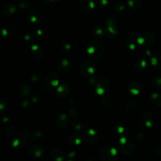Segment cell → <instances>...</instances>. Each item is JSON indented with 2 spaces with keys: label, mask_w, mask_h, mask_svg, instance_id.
Returning a JSON list of instances; mask_svg holds the SVG:
<instances>
[{
  "label": "cell",
  "mask_w": 161,
  "mask_h": 161,
  "mask_svg": "<svg viewBox=\"0 0 161 161\" xmlns=\"http://www.w3.org/2000/svg\"><path fill=\"white\" fill-rule=\"evenodd\" d=\"M108 0H99V4L100 6H106L108 5Z\"/></svg>",
  "instance_id": "obj_44"
},
{
  "label": "cell",
  "mask_w": 161,
  "mask_h": 161,
  "mask_svg": "<svg viewBox=\"0 0 161 161\" xmlns=\"http://www.w3.org/2000/svg\"><path fill=\"white\" fill-rule=\"evenodd\" d=\"M114 132L117 135H120L125 132V127L122 123H117L114 125Z\"/></svg>",
  "instance_id": "obj_29"
},
{
  "label": "cell",
  "mask_w": 161,
  "mask_h": 161,
  "mask_svg": "<svg viewBox=\"0 0 161 161\" xmlns=\"http://www.w3.org/2000/svg\"><path fill=\"white\" fill-rule=\"evenodd\" d=\"M137 140L140 141V140H142L143 138H144V136H143L142 133H139L137 135Z\"/></svg>",
  "instance_id": "obj_46"
},
{
  "label": "cell",
  "mask_w": 161,
  "mask_h": 161,
  "mask_svg": "<svg viewBox=\"0 0 161 161\" xmlns=\"http://www.w3.org/2000/svg\"><path fill=\"white\" fill-rule=\"evenodd\" d=\"M143 120H144L145 125L148 127L150 128L154 125V119L152 114L149 111H146L143 116Z\"/></svg>",
  "instance_id": "obj_21"
},
{
  "label": "cell",
  "mask_w": 161,
  "mask_h": 161,
  "mask_svg": "<svg viewBox=\"0 0 161 161\" xmlns=\"http://www.w3.org/2000/svg\"><path fill=\"white\" fill-rule=\"evenodd\" d=\"M110 85V81L108 78H102L98 80L95 86V91L99 94H103L109 87Z\"/></svg>",
  "instance_id": "obj_8"
},
{
  "label": "cell",
  "mask_w": 161,
  "mask_h": 161,
  "mask_svg": "<svg viewBox=\"0 0 161 161\" xmlns=\"http://www.w3.org/2000/svg\"><path fill=\"white\" fill-rule=\"evenodd\" d=\"M151 84L157 89H161V77H154L151 80Z\"/></svg>",
  "instance_id": "obj_32"
},
{
  "label": "cell",
  "mask_w": 161,
  "mask_h": 161,
  "mask_svg": "<svg viewBox=\"0 0 161 161\" xmlns=\"http://www.w3.org/2000/svg\"><path fill=\"white\" fill-rule=\"evenodd\" d=\"M29 137L26 135L23 132H20L17 133L15 136L13 141V147L17 149H21L28 142Z\"/></svg>",
  "instance_id": "obj_6"
},
{
  "label": "cell",
  "mask_w": 161,
  "mask_h": 161,
  "mask_svg": "<svg viewBox=\"0 0 161 161\" xmlns=\"http://www.w3.org/2000/svg\"><path fill=\"white\" fill-rule=\"evenodd\" d=\"M157 154L161 158V146H159L157 149Z\"/></svg>",
  "instance_id": "obj_47"
},
{
  "label": "cell",
  "mask_w": 161,
  "mask_h": 161,
  "mask_svg": "<svg viewBox=\"0 0 161 161\" xmlns=\"http://www.w3.org/2000/svg\"><path fill=\"white\" fill-rule=\"evenodd\" d=\"M44 134L43 132L39 130H34L31 131L29 134V137L32 140H40L43 137Z\"/></svg>",
  "instance_id": "obj_25"
},
{
  "label": "cell",
  "mask_w": 161,
  "mask_h": 161,
  "mask_svg": "<svg viewBox=\"0 0 161 161\" xmlns=\"http://www.w3.org/2000/svg\"><path fill=\"white\" fill-rule=\"evenodd\" d=\"M57 73L53 72L49 74L43 82V86L49 91H52L56 89L59 86L60 79Z\"/></svg>",
  "instance_id": "obj_3"
},
{
  "label": "cell",
  "mask_w": 161,
  "mask_h": 161,
  "mask_svg": "<svg viewBox=\"0 0 161 161\" xmlns=\"http://www.w3.org/2000/svg\"><path fill=\"white\" fill-rule=\"evenodd\" d=\"M152 64L157 69H161V57L153 58L152 60Z\"/></svg>",
  "instance_id": "obj_36"
},
{
  "label": "cell",
  "mask_w": 161,
  "mask_h": 161,
  "mask_svg": "<svg viewBox=\"0 0 161 161\" xmlns=\"http://www.w3.org/2000/svg\"><path fill=\"white\" fill-rule=\"evenodd\" d=\"M83 137L87 144H93L98 141L99 135L97 132L93 128H87L84 130Z\"/></svg>",
  "instance_id": "obj_7"
},
{
  "label": "cell",
  "mask_w": 161,
  "mask_h": 161,
  "mask_svg": "<svg viewBox=\"0 0 161 161\" xmlns=\"http://www.w3.org/2000/svg\"><path fill=\"white\" fill-rule=\"evenodd\" d=\"M39 100H40V98L38 97L37 95L33 96L32 97V99L33 103H37V102H38L39 101Z\"/></svg>",
  "instance_id": "obj_45"
},
{
  "label": "cell",
  "mask_w": 161,
  "mask_h": 161,
  "mask_svg": "<svg viewBox=\"0 0 161 161\" xmlns=\"http://www.w3.org/2000/svg\"><path fill=\"white\" fill-rule=\"evenodd\" d=\"M29 18L30 21L35 25H39L43 21L42 15L37 10H31L29 13Z\"/></svg>",
  "instance_id": "obj_13"
},
{
  "label": "cell",
  "mask_w": 161,
  "mask_h": 161,
  "mask_svg": "<svg viewBox=\"0 0 161 161\" xmlns=\"http://www.w3.org/2000/svg\"><path fill=\"white\" fill-rule=\"evenodd\" d=\"M104 52L103 43L99 40H91L87 46V53L93 60H98L101 58Z\"/></svg>",
  "instance_id": "obj_1"
},
{
  "label": "cell",
  "mask_w": 161,
  "mask_h": 161,
  "mask_svg": "<svg viewBox=\"0 0 161 161\" xmlns=\"http://www.w3.org/2000/svg\"><path fill=\"white\" fill-rule=\"evenodd\" d=\"M96 68V65L93 62L86 60L83 62L80 66V73L84 77H90L95 73Z\"/></svg>",
  "instance_id": "obj_5"
},
{
  "label": "cell",
  "mask_w": 161,
  "mask_h": 161,
  "mask_svg": "<svg viewBox=\"0 0 161 161\" xmlns=\"http://www.w3.org/2000/svg\"><path fill=\"white\" fill-rule=\"evenodd\" d=\"M128 90L133 95H138L142 91V86L137 82H132L128 85Z\"/></svg>",
  "instance_id": "obj_20"
},
{
  "label": "cell",
  "mask_w": 161,
  "mask_h": 161,
  "mask_svg": "<svg viewBox=\"0 0 161 161\" xmlns=\"http://www.w3.org/2000/svg\"><path fill=\"white\" fill-rule=\"evenodd\" d=\"M70 127L72 128V130L77 132L79 131H83L86 129V125L84 123H83L79 121H74L73 122L71 123L70 124Z\"/></svg>",
  "instance_id": "obj_24"
},
{
  "label": "cell",
  "mask_w": 161,
  "mask_h": 161,
  "mask_svg": "<svg viewBox=\"0 0 161 161\" xmlns=\"http://www.w3.org/2000/svg\"><path fill=\"white\" fill-rule=\"evenodd\" d=\"M138 108V104L135 101H130L128 102L126 106H125V110L127 112H132L135 111Z\"/></svg>",
  "instance_id": "obj_28"
},
{
  "label": "cell",
  "mask_w": 161,
  "mask_h": 161,
  "mask_svg": "<svg viewBox=\"0 0 161 161\" xmlns=\"http://www.w3.org/2000/svg\"><path fill=\"white\" fill-rule=\"evenodd\" d=\"M101 104L106 110H111L114 106V102L111 98L108 96H103L101 98Z\"/></svg>",
  "instance_id": "obj_19"
},
{
  "label": "cell",
  "mask_w": 161,
  "mask_h": 161,
  "mask_svg": "<svg viewBox=\"0 0 161 161\" xmlns=\"http://www.w3.org/2000/svg\"><path fill=\"white\" fill-rule=\"evenodd\" d=\"M146 66L147 63L144 60H139L137 61L135 64V68L139 72H142V71L144 70L146 68Z\"/></svg>",
  "instance_id": "obj_27"
},
{
  "label": "cell",
  "mask_w": 161,
  "mask_h": 161,
  "mask_svg": "<svg viewBox=\"0 0 161 161\" xmlns=\"http://www.w3.org/2000/svg\"><path fill=\"white\" fill-rule=\"evenodd\" d=\"M118 150L124 155L130 156L134 153L135 146L133 142L127 137H122L117 142Z\"/></svg>",
  "instance_id": "obj_2"
},
{
  "label": "cell",
  "mask_w": 161,
  "mask_h": 161,
  "mask_svg": "<svg viewBox=\"0 0 161 161\" xmlns=\"http://www.w3.org/2000/svg\"><path fill=\"white\" fill-rule=\"evenodd\" d=\"M50 154L52 159L54 161H63L65 159V156L62 150L56 147L51 149Z\"/></svg>",
  "instance_id": "obj_15"
},
{
  "label": "cell",
  "mask_w": 161,
  "mask_h": 161,
  "mask_svg": "<svg viewBox=\"0 0 161 161\" xmlns=\"http://www.w3.org/2000/svg\"><path fill=\"white\" fill-rule=\"evenodd\" d=\"M70 92V89L67 84H62L58 86L56 89L57 95L61 98H66Z\"/></svg>",
  "instance_id": "obj_16"
},
{
  "label": "cell",
  "mask_w": 161,
  "mask_h": 161,
  "mask_svg": "<svg viewBox=\"0 0 161 161\" xmlns=\"http://www.w3.org/2000/svg\"><path fill=\"white\" fill-rule=\"evenodd\" d=\"M15 132V128L13 127H8L5 130V133L6 135H12V134H13Z\"/></svg>",
  "instance_id": "obj_43"
},
{
  "label": "cell",
  "mask_w": 161,
  "mask_h": 161,
  "mask_svg": "<svg viewBox=\"0 0 161 161\" xmlns=\"http://www.w3.org/2000/svg\"><path fill=\"white\" fill-rule=\"evenodd\" d=\"M32 55L36 59H41L43 56V50L38 45H33L30 47Z\"/></svg>",
  "instance_id": "obj_18"
},
{
  "label": "cell",
  "mask_w": 161,
  "mask_h": 161,
  "mask_svg": "<svg viewBox=\"0 0 161 161\" xmlns=\"http://www.w3.org/2000/svg\"><path fill=\"white\" fill-rule=\"evenodd\" d=\"M101 157L103 161H116L118 159L117 150L111 146H106L101 150Z\"/></svg>",
  "instance_id": "obj_4"
},
{
  "label": "cell",
  "mask_w": 161,
  "mask_h": 161,
  "mask_svg": "<svg viewBox=\"0 0 161 161\" xmlns=\"http://www.w3.org/2000/svg\"><path fill=\"white\" fill-rule=\"evenodd\" d=\"M150 102L158 106H161V95L155 93L152 94L150 97Z\"/></svg>",
  "instance_id": "obj_26"
},
{
  "label": "cell",
  "mask_w": 161,
  "mask_h": 161,
  "mask_svg": "<svg viewBox=\"0 0 161 161\" xmlns=\"http://www.w3.org/2000/svg\"><path fill=\"white\" fill-rule=\"evenodd\" d=\"M94 33L96 35V36L97 37H100L102 36L103 35V30L101 27H100V26H97L96 28L94 30Z\"/></svg>",
  "instance_id": "obj_40"
},
{
  "label": "cell",
  "mask_w": 161,
  "mask_h": 161,
  "mask_svg": "<svg viewBox=\"0 0 161 161\" xmlns=\"http://www.w3.org/2000/svg\"><path fill=\"white\" fill-rule=\"evenodd\" d=\"M22 108L25 110V111H29L31 110L32 108V103L29 101H24L22 104Z\"/></svg>",
  "instance_id": "obj_37"
},
{
  "label": "cell",
  "mask_w": 161,
  "mask_h": 161,
  "mask_svg": "<svg viewBox=\"0 0 161 161\" xmlns=\"http://www.w3.org/2000/svg\"><path fill=\"white\" fill-rule=\"evenodd\" d=\"M31 80H32V82L36 83V84H39L42 81V76L39 74H34L32 75Z\"/></svg>",
  "instance_id": "obj_35"
},
{
  "label": "cell",
  "mask_w": 161,
  "mask_h": 161,
  "mask_svg": "<svg viewBox=\"0 0 161 161\" xmlns=\"http://www.w3.org/2000/svg\"><path fill=\"white\" fill-rule=\"evenodd\" d=\"M36 37L35 36V33H33L32 32H27L25 35V40L27 43H32L34 42V40Z\"/></svg>",
  "instance_id": "obj_30"
},
{
  "label": "cell",
  "mask_w": 161,
  "mask_h": 161,
  "mask_svg": "<svg viewBox=\"0 0 161 161\" xmlns=\"http://www.w3.org/2000/svg\"><path fill=\"white\" fill-rule=\"evenodd\" d=\"M67 161H73V160H67Z\"/></svg>",
  "instance_id": "obj_50"
},
{
  "label": "cell",
  "mask_w": 161,
  "mask_h": 161,
  "mask_svg": "<svg viewBox=\"0 0 161 161\" xmlns=\"http://www.w3.org/2000/svg\"><path fill=\"white\" fill-rule=\"evenodd\" d=\"M8 106V101L6 98H2L0 100V110L2 113L6 111Z\"/></svg>",
  "instance_id": "obj_31"
},
{
  "label": "cell",
  "mask_w": 161,
  "mask_h": 161,
  "mask_svg": "<svg viewBox=\"0 0 161 161\" xmlns=\"http://www.w3.org/2000/svg\"><path fill=\"white\" fill-rule=\"evenodd\" d=\"M105 32L107 36L108 37H114L116 36V35L117 33V28L115 25V22L113 20L110 19L106 21V26Z\"/></svg>",
  "instance_id": "obj_12"
},
{
  "label": "cell",
  "mask_w": 161,
  "mask_h": 161,
  "mask_svg": "<svg viewBox=\"0 0 161 161\" xmlns=\"http://www.w3.org/2000/svg\"><path fill=\"white\" fill-rule=\"evenodd\" d=\"M68 123L67 116L65 113H60L56 118V126L59 129H64Z\"/></svg>",
  "instance_id": "obj_14"
},
{
  "label": "cell",
  "mask_w": 161,
  "mask_h": 161,
  "mask_svg": "<svg viewBox=\"0 0 161 161\" xmlns=\"http://www.w3.org/2000/svg\"><path fill=\"white\" fill-rule=\"evenodd\" d=\"M35 36H36V37L39 40L43 39L45 37V35H46V33H45V32L42 29L37 30L36 32H35Z\"/></svg>",
  "instance_id": "obj_39"
},
{
  "label": "cell",
  "mask_w": 161,
  "mask_h": 161,
  "mask_svg": "<svg viewBox=\"0 0 161 161\" xmlns=\"http://www.w3.org/2000/svg\"><path fill=\"white\" fill-rule=\"evenodd\" d=\"M141 0H128V4L130 7L137 8L140 5Z\"/></svg>",
  "instance_id": "obj_38"
},
{
  "label": "cell",
  "mask_w": 161,
  "mask_h": 161,
  "mask_svg": "<svg viewBox=\"0 0 161 161\" xmlns=\"http://www.w3.org/2000/svg\"><path fill=\"white\" fill-rule=\"evenodd\" d=\"M71 68H72V62L67 59H63L60 60L58 62L56 66L57 72L60 74H65L68 73Z\"/></svg>",
  "instance_id": "obj_9"
},
{
  "label": "cell",
  "mask_w": 161,
  "mask_h": 161,
  "mask_svg": "<svg viewBox=\"0 0 161 161\" xmlns=\"http://www.w3.org/2000/svg\"><path fill=\"white\" fill-rule=\"evenodd\" d=\"M16 11V8L12 4H6L3 7V12L7 16L13 15Z\"/></svg>",
  "instance_id": "obj_23"
},
{
  "label": "cell",
  "mask_w": 161,
  "mask_h": 161,
  "mask_svg": "<svg viewBox=\"0 0 161 161\" xmlns=\"http://www.w3.org/2000/svg\"><path fill=\"white\" fill-rule=\"evenodd\" d=\"M126 47H127V48L128 49L133 50L135 49V44L134 43V42H132V41H129L127 43Z\"/></svg>",
  "instance_id": "obj_41"
},
{
  "label": "cell",
  "mask_w": 161,
  "mask_h": 161,
  "mask_svg": "<svg viewBox=\"0 0 161 161\" xmlns=\"http://www.w3.org/2000/svg\"><path fill=\"white\" fill-rule=\"evenodd\" d=\"M10 118L7 117H3V122H4V123H8V122H10Z\"/></svg>",
  "instance_id": "obj_48"
},
{
  "label": "cell",
  "mask_w": 161,
  "mask_h": 161,
  "mask_svg": "<svg viewBox=\"0 0 161 161\" xmlns=\"http://www.w3.org/2000/svg\"><path fill=\"white\" fill-rule=\"evenodd\" d=\"M44 153L43 148L39 145H33L29 149V155L33 158H40Z\"/></svg>",
  "instance_id": "obj_11"
},
{
  "label": "cell",
  "mask_w": 161,
  "mask_h": 161,
  "mask_svg": "<svg viewBox=\"0 0 161 161\" xmlns=\"http://www.w3.org/2000/svg\"><path fill=\"white\" fill-rule=\"evenodd\" d=\"M32 88L29 83H23L19 87V93L22 97H26L30 95Z\"/></svg>",
  "instance_id": "obj_22"
},
{
  "label": "cell",
  "mask_w": 161,
  "mask_h": 161,
  "mask_svg": "<svg viewBox=\"0 0 161 161\" xmlns=\"http://www.w3.org/2000/svg\"><path fill=\"white\" fill-rule=\"evenodd\" d=\"M81 141H82L81 136H80V134L78 133H74L71 134L68 140L69 145L73 147L80 145V143H81Z\"/></svg>",
  "instance_id": "obj_17"
},
{
  "label": "cell",
  "mask_w": 161,
  "mask_h": 161,
  "mask_svg": "<svg viewBox=\"0 0 161 161\" xmlns=\"http://www.w3.org/2000/svg\"><path fill=\"white\" fill-rule=\"evenodd\" d=\"M96 6L94 0H83L80 4V11L84 14L90 13Z\"/></svg>",
  "instance_id": "obj_10"
},
{
  "label": "cell",
  "mask_w": 161,
  "mask_h": 161,
  "mask_svg": "<svg viewBox=\"0 0 161 161\" xmlns=\"http://www.w3.org/2000/svg\"><path fill=\"white\" fill-rule=\"evenodd\" d=\"M48 1L49 2H57L59 1V0H48Z\"/></svg>",
  "instance_id": "obj_49"
},
{
  "label": "cell",
  "mask_w": 161,
  "mask_h": 161,
  "mask_svg": "<svg viewBox=\"0 0 161 161\" xmlns=\"http://www.w3.org/2000/svg\"><path fill=\"white\" fill-rule=\"evenodd\" d=\"M19 6L23 10H28L31 6L30 4L27 3L26 2H22L21 3H20Z\"/></svg>",
  "instance_id": "obj_42"
},
{
  "label": "cell",
  "mask_w": 161,
  "mask_h": 161,
  "mask_svg": "<svg viewBox=\"0 0 161 161\" xmlns=\"http://www.w3.org/2000/svg\"><path fill=\"white\" fill-rule=\"evenodd\" d=\"M61 52L63 53H67L70 51L71 49V46L70 44L67 42H64L61 45Z\"/></svg>",
  "instance_id": "obj_34"
},
{
  "label": "cell",
  "mask_w": 161,
  "mask_h": 161,
  "mask_svg": "<svg viewBox=\"0 0 161 161\" xmlns=\"http://www.w3.org/2000/svg\"><path fill=\"white\" fill-rule=\"evenodd\" d=\"M68 115H69V117L73 118V119H77L79 117V113L77 110L75 108H73V107L69 108L68 110Z\"/></svg>",
  "instance_id": "obj_33"
}]
</instances>
